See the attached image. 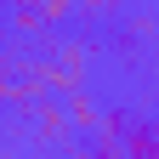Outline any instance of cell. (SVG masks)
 <instances>
[{"label":"cell","mask_w":159,"mask_h":159,"mask_svg":"<svg viewBox=\"0 0 159 159\" xmlns=\"http://www.w3.org/2000/svg\"><path fill=\"white\" fill-rule=\"evenodd\" d=\"M102 114H108V108H97L85 91H74V97H68V125H74V136H91V142H97V131H102Z\"/></svg>","instance_id":"obj_3"},{"label":"cell","mask_w":159,"mask_h":159,"mask_svg":"<svg viewBox=\"0 0 159 159\" xmlns=\"http://www.w3.org/2000/svg\"><path fill=\"white\" fill-rule=\"evenodd\" d=\"M102 11H114V0H80V17H102Z\"/></svg>","instance_id":"obj_6"},{"label":"cell","mask_w":159,"mask_h":159,"mask_svg":"<svg viewBox=\"0 0 159 159\" xmlns=\"http://www.w3.org/2000/svg\"><path fill=\"white\" fill-rule=\"evenodd\" d=\"M119 159H159V119L136 114V125L125 131V142H119Z\"/></svg>","instance_id":"obj_2"},{"label":"cell","mask_w":159,"mask_h":159,"mask_svg":"<svg viewBox=\"0 0 159 159\" xmlns=\"http://www.w3.org/2000/svg\"><path fill=\"white\" fill-rule=\"evenodd\" d=\"M74 11H80V0H40V17H46V29H57V23H68Z\"/></svg>","instance_id":"obj_5"},{"label":"cell","mask_w":159,"mask_h":159,"mask_svg":"<svg viewBox=\"0 0 159 159\" xmlns=\"http://www.w3.org/2000/svg\"><path fill=\"white\" fill-rule=\"evenodd\" d=\"M29 108V131L40 136V142H63V136L74 131L68 125V97H57V91H40L34 102H23Z\"/></svg>","instance_id":"obj_1"},{"label":"cell","mask_w":159,"mask_h":159,"mask_svg":"<svg viewBox=\"0 0 159 159\" xmlns=\"http://www.w3.org/2000/svg\"><path fill=\"white\" fill-rule=\"evenodd\" d=\"M136 125V114L131 108H108L102 114V131H97V148H108V153H119V142H125V131Z\"/></svg>","instance_id":"obj_4"}]
</instances>
